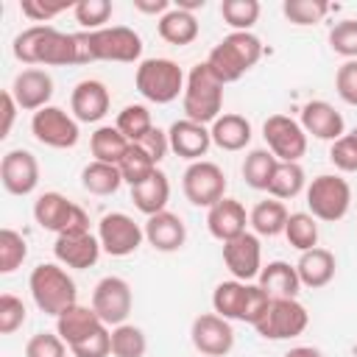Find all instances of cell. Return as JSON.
<instances>
[{
    "label": "cell",
    "mask_w": 357,
    "mask_h": 357,
    "mask_svg": "<svg viewBox=\"0 0 357 357\" xmlns=\"http://www.w3.org/2000/svg\"><path fill=\"white\" fill-rule=\"evenodd\" d=\"M259 59H262V42H259V36H254L251 31H231L229 36H223L209 50L206 64L218 75V81L226 86V84L240 81Z\"/></svg>",
    "instance_id": "cell-1"
},
{
    "label": "cell",
    "mask_w": 357,
    "mask_h": 357,
    "mask_svg": "<svg viewBox=\"0 0 357 357\" xmlns=\"http://www.w3.org/2000/svg\"><path fill=\"white\" fill-rule=\"evenodd\" d=\"M28 290H31L33 304L45 315H53V318H59L61 312L78 304V290H75L73 276L56 262L36 265L28 276Z\"/></svg>",
    "instance_id": "cell-2"
},
{
    "label": "cell",
    "mask_w": 357,
    "mask_h": 357,
    "mask_svg": "<svg viewBox=\"0 0 357 357\" xmlns=\"http://www.w3.org/2000/svg\"><path fill=\"white\" fill-rule=\"evenodd\" d=\"M181 106H184V117L201 126H212L220 117L223 109V84L218 81V75L209 70L206 61L195 64L187 73V84H184V95H181Z\"/></svg>",
    "instance_id": "cell-3"
},
{
    "label": "cell",
    "mask_w": 357,
    "mask_h": 357,
    "mask_svg": "<svg viewBox=\"0 0 357 357\" xmlns=\"http://www.w3.org/2000/svg\"><path fill=\"white\" fill-rule=\"evenodd\" d=\"M268 293L259 284L251 282H240V279H229L220 282L212 293V310L226 318V321H243V324H257L259 315L268 307Z\"/></svg>",
    "instance_id": "cell-4"
},
{
    "label": "cell",
    "mask_w": 357,
    "mask_h": 357,
    "mask_svg": "<svg viewBox=\"0 0 357 357\" xmlns=\"http://www.w3.org/2000/svg\"><path fill=\"white\" fill-rule=\"evenodd\" d=\"M187 75L173 59H142L134 73L137 92L151 103H173L178 95H184Z\"/></svg>",
    "instance_id": "cell-5"
},
{
    "label": "cell",
    "mask_w": 357,
    "mask_h": 357,
    "mask_svg": "<svg viewBox=\"0 0 357 357\" xmlns=\"http://www.w3.org/2000/svg\"><path fill=\"white\" fill-rule=\"evenodd\" d=\"M307 209L315 220L335 223L351 209V187L337 173H321L307 184Z\"/></svg>",
    "instance_id": "cell-6"
},
{
    "label": "cell",
    "mask_w": 357,
    "mask_h": 357,
    "mask_svg": "<svg viewBox=\"0 0 357 357\" xmlns=\"http://www.w3.org/2000/svg\"><path fill=\"white\" fill-rule=\"evenodd\" d=\"M33 220L45 231H56V237L59 234H81V231H89L86 212L78 204H73L70 198H64L61 192H42L33 201Z\"/></svg>",
    "instance_id": "cell-7"
},
{
    "label": "cell",
    "mask_w": 357,
    "mask_h": 357,
    "mask_svg": "<svg viewBox=\"0 0 357 357\" xmlns=\"http://www.w3.org/2000/svg\"><path fill=\"white\" fill-rule=\"evenodd\" d=\"M307 324L310 312L298 298H271L254 329L265 340H290L298 337L307 329Z\"/></svg>",
    "instance_id": "cell-8"
},
{
    "label": "cell",
    "mask_w": 357,
    "mask_h": 357,
    "mask_svg": "<svg viewBox=\"0 0 357 357\" xmlns=\"http://www.w3.org/2000/svg\"><path fill=\"white\" fill-rule=\"evenodd\" d=\"M181 190L192 206L209 209L226 198V173L215 162H206V159L190 162L184 176H181Z\"/></svg>",
    "instance_id": "cell-9"
},
{
    "label": "cell",
    "mask_w": 357,
    "mask_h": 357,
    "mask_svg": "<svg viewBox=\"0 0 357 357\" xmlns=\"http://www.w3.org/2000/svg\"><path fill=\"white\" fill-rule=\"evenodd\" d=\"M92 56L95 61H120V64H134L142 56V39L134 28L126 25H112L100 31H86Z\"/></svg>",
    "instance_id": "cell-10"
},
{
    "label": "cell",
    "mask_w": 357,
    "mask_h": 357,
    "mask_svg": "<svg viewBox=\"0 0 357 357\" xmlns=\"http://www.w3.org/2000/svg\"><path fill=\"white\" fill-rule=\"evenodd\" d=\"M262 137L279 162H298L307 153V131L287 114H271L262 123Z\"/></svg>",
    "instance_id": "cell-11"
},
{
    "label": "cell",
    "mask_w": 357,
    "mask_h": 357,
    "mask_svg": "<svg viewBox=\"0 0 357 357\" xmlns=\"http://www.w3.org/2000/svg\"><path fill=\"white\" fill-rule=\"evenodd\" d=\"M98 240L109 257H128L142 245L145 229L126 212H106L98 223Z\"/></svg>",
    "instance_id": "cell-12"
},
{
    "label": "cell",
    "mask_w": 357,
    "mask_h": 357,
    "mask_svg": "<svg viewBox=\"0 0 357 357\" xmlns=\"http://www.w3.org/2000/svg\"><path fill=\"white\" fill-rule=\"evenodd\" d=\"M134 307L131 284L123 276H103L92 290V310L106 326H120L128 321Z\"/></svg>",
    "instance_id": "cell-13"
},
{
    "label": "cell",
    "mask_w": 357,
    "mask_h": 357,
    "mask_svg": "<svg viewBox=\"0 0 357 357\" xmlns=\"http://www.w3.org/2000/svg\"><path fill=\"white\" fill-rule=\"evenodd\" d=\"M31 134L36 137V142H42L47 148H59V151L73 148L81 137L78 120L73 114H67L61 106H45V109L33 112Z\"/></svg>",
    "instance_id": "cell-14"
},
{
    "label": "cell",
    "mask_w": 357,
    "mask_h": 357,
    "mask_svg": "<svg viewBox=\"0 0 357 357\" xmlns=\"http://www.w3.org/2000/svg\"><path fill=\"white\" fill-rule=\"evenodd\" d=\"M190 340L204 357H226L234 346V329L218 312H204L192 321Z\"/></svg>",
    "instance_id": "cell-15"
},
{
    "label": "cell",
    "mask_w": 357,
    "mask_h": 357,
    "mask_svg": "<svg viewBox=\"0 0 357 357\" xmlns=\"http://www.w3.org/2000/svg\"><path fill=\"white\" fill-rule=\"evenodd\" d=\"M0 181L11 195H31L39 184V162L31 151L14 148L0 159Z\"/></svg>",
    "instance_id": "cell-16"
},
{
    "label": "cell",
    "mask_w": 357,
    "mask_h": 357,
    "mask_svg": "<svg viewBox=\"0 0 357 357\" xmlns=\"http://www.w3.org/2000/svg\"><path fill=\"white\" fill-rule=\"evenodd\" d=\"M223 265L240 282L257 279L259 271H262V245H259V237L251 234V231H245V234L223 243Z\"/></svg>",
    "instance_id": "cell-17"
},
{
    "label": "cell",
    "mask_w": 357,
    "mask_h": 357,
    "mask_svg": "<svg viewBox=\"0 0 357 357\" xmlns=\"http://www.w3.org/2000/svg\"><path fill=\"white\" fill-rule=\"evenodd\" d=\"M11 95H14V100H17V106L22 112H39V109L50 106L53 78H50V73L39 70V67H28V70L14 75Z\"/></svg>",
    "instance_id": "cell-18"
},
{
    "label": "cell",
    "mask_w": 357,
    "mask_h": 357,
    "mask_svg": "<svg viewBox=\"0 0 357 357\" xmlns=\"http://www.w3.org/2000/svg\"><path fill=\"white\" fill-rule=\"evenodd\" d=\"M100 240L92 231H81V234H59L53 243V257L59 265L64 268H75V271H86L98 262L100 257Z\"/></svg>",
    "instance_id": "cell-19"
},
{
    "label": "cell",
    "mask_w": 357,
    "mask_h": 357,
    "mask_svg": "<svg viewBox=\"0 0 357 357\" xmlns=\"http://www.w3.org/2000/svg\"><path fill=\"white\" fill-rule=\"evenodd\" d=\"M112 106V98H109V89L106 84L95 81V78H84L73 86V95H70V109H73V117L78 123H98L106 117Z\"/></svg>",
    "instance_id": "cell-20"
},
{
    "label": "cell",
    "mask_w": 357,
    "mask_h": 357,
    "mask_svg": "<svg viewBox=\"0 0 357 357\" xmlns=\"http://www.w3.org/2000/svg\"><path fill=\"white\" fill-rule=\"evenodd\" d=\"M301 128L307 134H312L315 139H326V142H335L340 139L346 131V123H343V114L326 103V100H307L301 106Z\"/></svg>",
    "instance_id": "cell-21"
},
{
    "label": "cell",
    "mask_w": 357,
    "mask_h": 357,
    "mask_svg": "<svg viewBox=\"0 0 357 357\" xmlns=\"http://www.w3.org/2000/svg\"><path fill=\"white\" fill-rule=\"evenodd\" d=\"M167 139H170V151L187 162H201V156H206L209 145H212V134L206 126L192 123V120H176L167 128Z\"/></svg>",
    "instance_id": "cell-22"
},
{
    "label": "cell",
    "mask_w": 357,
    "mask_h": 357,
    "mask_svg": "<svg viewBox=\"0 0 357 357\" xmlns=\"http://www.w3.org/2000/svg\"><path fill=\"white\" fill-rule=\"evenodd\" d=\"M245 223H248V215L237 198H223L215 206H209V212H206V229L220 243H229V240L245 234Z\"/></svg>",
    "instance_id": "cell-23"
},
{
    "label": "cell",
    "mask_w": 357,
    "mask_h": 357,
    "mask_svg": "<svg viewBox=\"0 0 357 357\" xmlns=\"http://www.w3.org/2000/svg\"><path fill=\"white\" fill-rule=\"evenodd\" d=\"M142 229H145L148 245H153V248L162 251V254L178 251V248L184 245V240H187V226H184V220H181L176 212H167V209L151 215Z\"/></svg>",
    "instance_id": "cell-24"
},
{
    "label": "cell",
    "mask_w": 357,
    "mask_h": 357,
    "mask_svg": "<svg viewBox=\"0 0 357 357\" xmlns=\"http://www.w3.org/2000/svg\"><path fill=\"white\" fill-rule=\"evenodd\" d=\"M335 254L329 248H310V251H301L298 262H296V273L301 279V287H310V290H321L326 287L332 279H335Z\"/></svg>",
    "instance_id": "cell-25"
},
{
    "label": "cell",
    "mask_w": 357,
    "mask_h": 357,
    "mask_svg": "<svg viewBox=\"0 0 357 357\" xmlns=\"http://www.w3.org/2000/svg\"><path fill=\"white\" fill-rule=\"evenodd\" d=\"M100 326H106V324L98 318V312H95L92 307H81V304L70 307L67 312H61V315L56 318V335H59L67 346H75V343L86 340V337L95 335Z\"/></svg>",
    "instance_id": "cell-26"
},
{
    "label": "cell",
    "mask_w": 357,
    "mask_h": 357,
    "mask_svg": "<svg viewBox=\"0 0 357 357\" xmlns=\"http://www.w3.org/2000/svg\"><path fill=\"white\" fill-rule=\"evenodd\" d=\"M257 284L268 293V298H296L298 290H301V279L296 273V265L282 262V259H273V262L262 265V271L257 276Z\"/></svg>",
    "instance_id": "cell-27"
},
{
    "label": "cell",
    "mask_w": 357,
    "mask_h": 357,
    "mask_svg": "<svg viewBox=\"0 0 357 357\" xmlns=\"http://www.w3.org/2000/svg\"><path fill=\"white\" fill-rule=\"evenodd\" d=\"M209 134H212V145H218L220 151H243L248 142H251V123L243 117V114H220L212 126H209Z\"/></svg>",
    "instance_id": "cell-28"
},
{
    "label": "cell",
    "mask_w": 357,
    "mask_h": 357,
    "mask_svg": "<svg viewBox=\"0 0 357 357\" xmlns=\"http://www.w3.org/2000/svg\"><path fill=\"white\" fill-rule=\"evenodd\" d=\"M131 201L148 218L156 215V212H165L167 209V201H170V181H167V176L156 167L151 178H145L142 184L131 187Z\"/></svg>",
    "instance_id": "cell-29"
},
{
    "label": "cell",
    "mask_w": 357,
    "mask_h": 357,
    "mask_svg": "<svg viewBox=\"0 0 357 357\" xmlns=\"http://www.w3.org/2000/svg\"><path fill=\"white\" fill-rule=\"evenodd\" d=\"M39 64L45 67H67V64H78V45H75V33H64L59 28H47L42 45H39Z\"/></svg>",
    "instance_id": "cell-30"
},
{
    "label": "cell",
    "mask_w": 357,
    "mask_h": 357,
    "mask_svg": "<svg viewBox=\"0 0 357 357\" xmlns=\"http://www.w3.org/2000/svg\"><path fill=\"white\" fill-rule=\"evenodd\" d=\"M156 31H159V36H162L165 42L184 47V45H190V42H195V39H198V31H201V28H198L195 14L181 11V8H176V6H173L165 17H159Z\"/></svg>",
    "instance_id": "cell-31"
},
{
    "label": "cell",
    "mask_w": 357,
    "mask_h": 357,
    "mask_svg": "<svg viewBox=\"0 0 357 357\" xmlns=\"http://www.w3.org/2000/svg\"><path fill=\"white\" fill-rule=\"evenodd\" d=\"M287 218H290V212H287V206L282 201L265 198V201H259L251 209L248 223H251V229H254L257 237H276V234H284Z\"/></svg>",
    "instance_id": "cell-32"
},
{
    "label": "cell",
    "mask_w": 357,
    "mask_h": 357,
    "mask_svg": "<svg viewBox=\"0 0 357 357\" xmlns=\"http://www.w3.org/2000/svg\"><path fill=\"white\" fill-rule=\"evenodd\" d=\"M128 148H131V142L117 131V126H100L89 137V151H92L95 162L120 165L123 156L128 153Z\"/></svg>",
    "instance_id": "cell-33"
},
{
    "label": "cell",
    "mask_w": 357,
    "mask_h": 357,
    "mask_svg": "<svg viewBox=\"0 0 357 357\" xmlns=\"http://www.w3.org/2000/svg\"><path fill=\"white\" fill-rule=\"evenodd\" d=\"M123 184V173L117 165H106V162H89L81 170V187L92 195H114Z\"/></svg>",
    "instance_id": "cell-34"
},
{
    "label": "cell",
    "mask_w": 357,
    "mask_h": 357,
    "mask_svg": "<svg viewBox=\"0 0 357 357\" xmlns=\"http://www.w3.org/2000/svg\"><path fill=\"white\" fill-rule=\"evenodd\" d=\"M301 190H307L304 167L298 162H279L268 184V195L276 201H287V198H296Z\"/></svg>",
    "instance_id": "cell-35"
},
{
    "label": "cell",
    "mask_w": 357,
    "mask_h": 357,
    "mask_svg": "<svg viewBox=\"0 0 357 357\" xmlns=\"http://www.w3.org/2000/svg\"><path fill=\"white\" fill-rule=\"evenodd\" d=\"M276 165H279V159H276L268 148H254V151L245 153L240 170H243V178H245L248 187H254V190H268Z\"/></svg>",
    "instance_id": "cell-36"
},
{
    "label": "cell",
    "mask_w": 357,
    "mask_h": 357,
    "mask_svg": "<svg viewBox=\"0 0 357 357\" xmlns=\"http://www.w3.org/2000/svg\"><path fill=\"white\" fill-rule=\"evenodd\" d=\"M284 237L296 251H310L318 245V220L310 212H290Z\"/></svg>",
    "instance_id": "cell-37"
},
{
    "label": "cell",
    "mask_w": 357,
    "mask_h": 357,
    "mask_svg": "<svg viewBox=\"0 0 357 357\" xmlns=\"http://www.w3.org/2000/svg\"><path fill=\"white\" fill-rule=\"evenodd\" d=\"M117 131L134 145V142H139L151 128H153V120H151V112H148V106H142V103H128V106H123V112L117 114Z\"/></svg>",
    "instance_id": "cell-38"
},
{
    "label": "cell",
    "mask_w": 357,
    "mask_h": 357,
    "mask_svg": "<svg viewBox=\"0 0 357 357\" xmlns=\"http://www.w3.org/2000/svg\"><path fill=\"white\" fill-rule=\"evenodd\" d=\"M145 351H148V337L139 326H134V324L112 326V354L114 357H145Z\"/></svg>",
    "instance_id": "cell-39"
},
{
    "label": "cell",
    "mask_w": 357,
    "mask_h": 357,
    "mask_svg": "<svg viewBox=\"0 0 357 357\" xmlns=\"http://www.w3.org/2000/svg\"><path fill=\"white\" fill-rule=\"evenodd\" d=\"M262 6L257 0H223L220 3V17L231 31H251L254 22L259 20Z\"/></svg>",
    "instance_id": "cell-40"
},
{
    "label": "cell",
    "mask_w": 357,
    "mask_h": 357,
    "mask_svg": "<svg viewBox=\"0 0 357 357\" xmlns=\"http://www.w3.org/2000/svg\"><path fill=\"white\" fill-rule=\"evenodd\" d=\"M329 3L326 0H284L282 3V14L287 22L293 25H318L326 14H329Z\"/></svg>",
    "instance_id": "cell-41"
},
{
    "label": "cell",
    "mask_w": 357,
    "mask_h": 357,
    "mask_svg": "<svg viewBox=\"0 0 357 357\" xmlns=\"http://www.w3.org/2000/svg\"><path fill=\"white\" fill-rule=\"evenodd\" d=\"M28 257V243L20 231L3 229L0 231V273H14Z\"/></svg>",
    "instance_id": "cell-42"
},
{
    "label": "cell",
    "mask_w": 357,
    "mask_h": 357,
    "mask_svg": "<svg viewBox=\"0 0 357 357\" xmlns=\"http://www.w3.org/2000/svg\"><path fill=\"white\" fill-rule=\"evenodd\" d=\"M117 167H120V173H123V181H126L128 187H137V184H142L145 178L153 176L156 162H153L145 151H139L137 145H131L128 153L123 156V162H120Z\"/></svg>",
    "instance_id": "cell-43"
},
{
    "label": "cell",
    "mask_w": 357,
    "mask_h": 357,
    "mask_svg": "<svg viewBox=\"0 0 357 357\" xmlns=\"http://www.w3.org/2000/svg\"><path fill=\"white\" fill-rule=\"evenodd\" d=\"M114 6L109 0H78L73 6V14H75V22L86 31H100L106 28L109 17H112Z\"/></svg>",
    "instance_id": "cell-44"
},
{
    "label": "cell",
    "mask_w": 357,
    "mask_h": 357,
    "mask_svg": "<svg viewBox=\"0 0 357 357\" xmlns=\"http://www.w3.org/2000/svg\"><path fill=\"white\" fill-rule=\"evenodd\" d=\"M47 28L50 25H31V28L20 31L14 36V45H11L14 59L22 61V64H39V45H42Z\"/></svg>",
    "instance_id": "cell-45"
},
{
    "label": "cell",
    "mask_w": 357,
    "mask_h": 357,
    "mask_svg": "<svg viewBox=\"0 0 357 357\" xmlns=\"http://www.w3.org/2000/svg\"><path fill=\"white\" fill-rule=\"evenodd\" d=\"M329 47L343 56L346 61L349 59H357V20H340L332 25L329 31Z\"/></svg>",
    "instance_id": "cell-46"
},
{
    "label": "cell",
    "mask_w": 357,
    "mask_h": 357,
    "mask_svg": "<svg viewBox=\"0 0 357 357\" xmlns=\"http://www.w3.org/2000/svg\"><path fill=\"white\" fill-rule=\"evenodd\" d=\"M28 318V310L22 304V298L11 296V293H3L0 296V332L3 335H14Z\"/></svg>",
    "instance_id": "cell-47"
},
{
    "label": "cell",
    "mask_w": 357,
    "mask_h": 357,
    "mask_svg": "<svg viewBox=\"0 0 357 357\" xmlns=\"http://www.w3.org/2000/svg\"><path fill=\"white\" fill-rule=\"evenodd\" d=\"M329 159L340 173H357V137L343 134L340 139H335L329 148Z\"/></svg>",
    "instance_id": "cell-48"
},
{
    "label": "cell",
    "mask_w": 357,
    "mask_h": 357,
    "mask_svg": "<svg viewBox=\"0 0 357 357\" xmlns=\"http://www.w3.org/2000/svg\"><path fill=\"white\" fill-rule=\"evenodd\" d=\"M25 357H67V343L53 332H36L25 343Z\"/></svg>",
    "instance_id": "cell-49"
},
{
    "label": "cell",
    "mask_w": 357,
    "mask_h": 357,
    "mask_svg": "<svg viewBox=\"0 0 357 357\" xmlns=\"http://www.w3.org/2000/svg\"><path fill=\"white\" fill-rule=\"evenodd\" d=\"M70 351H73V357H109L112 354V332L106 326H100L86 340L70 346Z\"/></svg>",
    "instance_id": "cell-50"
},
{
    "label": "cell",
    "mask_w": 357,
    "mask_h": 357,
    "mask_svg": "<svg viewBox=\"0 0 357 357\" xmlns=\"http://www.w3.org/2000/svg\"><path fill=\"white\" fill-rule=\"evenodd\" d=\"M335 89H337L340 100H346L349 106H357V59H349L337 67Z\"/></svg>",
    "instance_id": "cell-51"
},
{
    "label": "cell",
    "mask_w": 357,
    "mask_h": 357,
    "mask_svg": "<svg viewBox=\"0 0 357 357\" xmlns=\"http://www.w3.org/2000/svg\"><path fill=\"white\" fill-rule=\"evenodd\" d=\"M67 8H70L67 0H61V3H45V0H25V3H20V11L28 20H33V22H47V20H53L56 14H61Z\"/></svg>",
    "instance_id": "cell-52"
},
{
    "label": "cell",
    "mask_w": 357,
    "mask_h": 357,
    "mask_svg": "<svg viewBox=\"0 0 357 357\" xmlns=\"http://www.w3.org/2000/svg\"><path fill=\"white\" fill-rule=\"evenodd\" d=\"M134 145H137L139 151H145V153H148V156H151L156 165H159V162L167 156V151H170L167 131H162V128H156V126H153V128H151V131H148V134H145L139 142H134Z\"/></svg>",
    "instance_id": "cell-53"
},
{
    "label": "cell",
    "mask_w": 357,
    "mask_h": 357,
    "mask_svg": "<svg viewBox=\"0 0 357 357\" xmlns=\"http://www.w3.org/2000/svg\"><path fill=\"white\" fill-rule=\"evenodd\" d=\"M0 100H3V126H0V137H8V134H11V126H14V117H17V112H20V106H17L14 95H11V89H6Z\"/></svg>",
    "instance_id": "cell-54"
},
{
    "label": "cell",
    "mask_w": 357,
    "mask_h": 357,
    "mask_svg": "<svg viewBox=\"0 0 357 357\" xmlns=\"http://www.w3.org/2000/svg\"><path fill=\"white\" fill-rule=\"evenodd\" d=\"M134 8L139 11V14H159V17H165L173 6H170V0H134Z\"/></svg>",
    "instance_id": "cell-55"
},
{
    "label": "cell",
    "mask_w": 357,
    "mask_h": 357,
    "mask_svg": "<svg viewBox=\"0 0 357 357\" xmlns=\"http://www.w3.org/2000/svg\"><path fill=\"white\" fill-rule=\"evenodd\" d=\"M284 357H324V351L315 346H293L290 351H284Z\"/></svg>",
    "instance_id": "cell-56"
},
{
    "label": "cell",
    "mask_w": 357,
    "mask_h": 357,
    "mask_svg": "<svg viewBox=\"0 0 357 357\" xmlns=\"http://www.w3.org/2000/svg\"><path fill=\"white\" fill-rule=\"evenodd\" d=\"M206 6V0H176V8H181V11H195V8H204Z\"/></svg>",
    "instance_id": "cell-57"
},
{
    "label": "cell",
    "mask_w": 357,
    "mask_h": 357,
    "mask_svg": "<svg viewBox=\"0 0 357 357\" xmlns=\"http://www.w3.org/2000/svg\"><path fill=\"white\" fill-rule=\"evenodd\" d=\"M351 134H354V137H357V128H354V131H351Z\"/></svg>",
    "instance_id": "cell-58"
}]
</instances>
